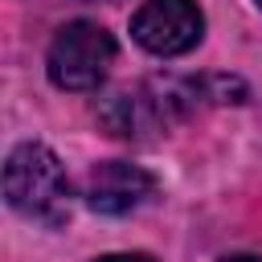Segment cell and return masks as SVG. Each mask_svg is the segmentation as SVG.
I'll use <instances>...</instances> for the list:
<instances>
[{
    "label": "cell",
    "mask_w": 262,
    "mask_h": 262,
    "mask_svg": "<svg viewBox=\"0 0 262 262\" xmlns=\"http://www.w3.org/2000/svg\"><path fill=\"white\" fill-rule=\"evenodd\" d=\"M205 33V16L196 0H143V8L131 16V37L160 57L188 53Z\"/></svg>",
    "instance_id": "3957f363"
},
{
    "label": "cell",
    "mask_w": 262,
    "mask_h": 262,
    "mask_svg": "<svg viewBox=\"0 0 262 262\" xmlns=\"http://www.w3.org/2000/svg\"><path fill=\"white\" fill-rule=\"evenodd\" d=\"M98 262H156V258H147V254H106Z\"/></svg>",
    "instance_id": "5b68a950"
},
{
    "label": "cell",
    "mask_w": 262,
    "mask_h": 262,
    "mask_svg": "<svg viewBox=\"0 0 262 262\" xmlns=\"http://www.w3.org/2000/svg\"><path fill=\"white\" fill-rule=\"evenodd\" d=\"M4 196L29 221L61 225L70 217V180H66L61 160L45 143L12 147L8 164H4Z\"/></svg>",
    "instance_id": "6da1fadb"
},
{
    "label": "cell",
    "mask_w": 262,
    "mask_h": 262,
    "mask_svg": "<svg viewBox=\"0 0 262 262\" xmlns=\"http://www.w3.org/2000/svg\"><path fill=\"white\" fill-rule=\"evenodd\" d=\"M115 61V41L94 20H70L49 45V78L61 90H94Z\"/></svg>",
    "instance_id": "7a4b0ae2"
},
{
    "label": "cell",
    "mask_w": 262,
    "mask_h": 262,
    "mask_svg": "<svg viewBox=\"0 0 262 262\" xmlns=\"http://www.w3.org/2000/svg\"><path fill=\"white\" fill-rule=\"evenodd\" d=\"M258 4H262V0H258Z\"/></svg>",
    "instance_id": "52a82bcc"
},
{
    "label": "cell",
    "mask_w": 262,
    "mask_h": 262,
    "mask_svg": "<svg viewBox=\"0 0 262 262\" xmlns=\"http://www.w3.org/2000/svg\"><path fill=\"white\" fill-rule=\"evenodd\" d=\"M225 262H258V258H225Z\"/></svg>",
    "instance_id": "8992f818"
},
{
    "label": "cell",
    "mask_w": 262,
    "mask_h": 262,
    "mask_svg": "<svg viewBox=\"0 0 262 262\" xmlns=\"http://www.w3.org/2000/svg\"><path fill=\"white\" fill-rule=\"evenodd\" d=\"M156 188V176L143 172L139 164H127V160H106V164H94L90 176H86V205L94 213H131L135 205H143Z\"/></svg>",
    "instance_id": "277c9868"
}]
</instances>
